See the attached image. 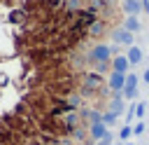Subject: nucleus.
<instances>
[{"instance_id": "nucleus-10", "label": "nucleus", "mask_w": 149, "mask_h": 145, "mask_svg": "<svg viewBox=\"0 0 149 145\" xmlns=\"http://www.w3.org/2000/svg\"><path fill=\"white\" fill-rule=\"evenodd\" d=\"M121 28H126L128 33H133V35H135V33L142 28V21H140V16H126V19H123V23H121Z\"/></svg>"}, {"instance_id": "nucleus-19", "label": "nucleus", "mask_w": 149, "mask_h": 145, "mask_svg": "<svg viewBox=\"0 0 149 145\" xmlns=\"http://www.w3.org/2000/svg\"><path fill=\"white\" fill-rule=\"evenodd\" d=\"M142 80H144V84H149V68L142 72Z\"/></svg>"}, {"instance_id": "nucleus-1", "label": "nucleus", "mask_w": 149, "mask_h": 145, "mask_svg": "<svg viewBox=\"0 0 149 145\" xmlns=\"http://www.w3.org/2000/svg\"><path fill=\"white\" fill-rule=\"evenodd\" d=\"M86 61H88L91 65L112 63V47H109V44H102V42L93 44V47L88 49V54H86Z\"/></svg>"}, {"instance_id": "nucleus-5", "label": "nucleus", "mask_w": 149, "mask_h": 145, "mask_svg": "<svg viewBox=\"0 0 149 145\" xmlns=\"http://www.w3.org/2000/svg\"><path fill=\"white\" fill-rule=\"evenodd\" d=\"M107 110L114 112V115H123V110H126V98H123V94H112V96L107 98Z\"/></svg>"}, {"instance_id": "nucleus-8", "label": "nucleus", "mask_w": 149, "mask_h": 145, "mask_svg": "<svg viewBox=\"0 0 149 145\" xmlns=\"http://www.w3.org/2000/svg\"><path fill=\"white\" fill-rule=\"evenodd\" d=\"M107 133H109V129H107L102 122H98V124H91V126H88V136H91V140H95V143H98V140H102Z\"/></svg>"}, {"instance_id": "nucleus-2", "label": "nucleus", "mask_w": 149, "mask_h": 145, "mask_svg": "<svg viewBox=\"0 0 149 145\" xmlns=\"http://www.w3.org/2000/svg\"><path fill=\"white\" fill-rule=\"evenodd\" d=\"M109 37H112V42L114 44H123V47H133L135 44V35L133 33H128L126 28H114L112 33H109Z\"/></svg>"}, {"instance_id": "nucleus-15", "label": "nucleus", "mask_w": 149, "mask_h": 145, "mask_svg": "<svg viewBox=\"0 0 149 145\" xmlns=\"http://www.w3.org/2000/svg\"><path fill=\"white\" fill-rule=\"evenodd\" d=\"M102 30H105V23H102V21H95V23L88 28V35H100Z\"/></svg>"}, {"instance_id": "nucleus-3", "label": "nucleus", "mask_w": 149, "mask_h": 145, "mask_svg": "<svg viewBox=\"0 0 149 145\" xmlns=\"http://www.w3.org/2000/svg\"><path fill=\"white\" fill-rule=\"evenodd\" d=\"M137 82H140V75H135V72H128L126 75V87H123V98L126 101H133L135 96H137Z\"/></svg>"}, {"instance_id": "nucleus-20", "label": "nucleus", "mask_w": 149, "mask_h": 145, "mask_svg": "<svg viewBox=\"0 0 149 145\" xmlns=\"http://www.w3.org/2000/svg\"><path fill=\"white\" fill-rule=\"evenodd\" d=\"M19 145H33V143H30V140H23V143H19Z\"/></svg>"}, {"instance_id": "nucleus-24", "label": "nucleus", "mask_w": 149, "mask_h": 145, "mask_svg": "<svg viewBox=\"0 0 149 145\" xmlns=\"http://www.w3.org/2000/svg\"><path fill=\"white\" fill-rule=\"evenodd\" d=\"M63 2H65V0H63Z\"/></svg>"}, {"instance_id": "nucleus-21", "label": "nucleus", "mask_w": 149, "mask_h": 145, "mask_svg": "<svg viewBox=\"0 0 149 145\" xmlns=\"http://www.w3.org/2000/svg\"><path fill=\"white\" fill-rule=\"evenodd\" d=\"M121 145H135V143H130V140H128V143H121Z\"/></svg>"}, {"instance_id": "nucleus-4", "label": "nucleus", "mask_w": 149, "mask_h": 145, "mask_svg": "<svg viewBox=\"0 0 149 145\" xmlns=\"http://www.w3.org/2000/svg\"><path fill=\"white\" fill-rule=\"evenodd\" d=\"M107 87H109V91L112 94H121L123 91V87H126V75L123 72H109V77H107Z\"/></svg>"}, {"instance_id": "nucleus-14", "label": "nucleus", "mask_w": 149, "mask_h": 145, "mask_svg": "<svg viewBox=\"0 0 149 145\" xmlns=\"http://www.w3.org/2000/svg\"><path fill=\"white\" fill-rule=\"evenodd\" d=\"M116 136H119V140H121V143H128V138L133 136V126H130V124H123V126L119 129V133H116Z\"/></svg>"}, {"instance_id": "nucleus-6", "label": "nucleus", "mask_w": 149, "mask_h": 145, "mask_svg": "<svg viewBox=\"0 0 149 145\" xmlns=\"http://www.w3.org/2000/svg\"><path fill=\"white\" fill-rule=\"evenodd\" d=\"M112 70H114V72H123V75H128V72H130V61H128V56H126V54L112 56Z\"/></svg>"}, {"instance_id": "nucleus-9", "label": "nucleus", "mask_w": 149, "mask_h": 145, "mask_svg": "<svg viewBox=\"0 0 149 145\" xmlns=\"http://www.w3.org/2000/svg\"><path fill=\"white\" fill-rule=\"evenodd\" d=\"M126 56H128V61H130V65H140L142 61H144V51L137 47V44H133V47H128V51H126Z\"/></svg>"}, {"instance_id": "nucleus-7", "label": "nucleus", "mask_w": 149, "mask_h": 145, "mask_svg": "<svg viewBox=\"0 0 149 145\" xmlns=\"http://www.w3.org/2000/svg\"><path fill=\"white\" fill-rule=\"evenodd\" d=\"M121 9H123L126 16H140L142 2H140V0H123V2H121Z\"/></svg>"}, {"instance_id": "nucleus-17", "label": "nucleus", "mask_w": 149, "mask_h": 145, "mask_svg": "<svg viewBox=\"0 0 149 145\" xmlns=\"http://www.w3.org/2000/svg\"><path fill=\"white\" fill-rule=\"evenodd\" d=\"M112 140H114V133H112V131H109V133H107V136H105V138H102V140H98V143H95V145H112Z\"/></svg>"}, {"instance_id": "nucleus-11", "label": "nucleus", "mask_w": 149, "mask_h": 145, "mask_svg": "<svg viewBox=\"0 0 149 145\" xmlns=\"http://www.w3.org/2000/svg\"><path fill=\"white\" fill-rule=\"evenodd\" d=\"M7 21H9V23H14V26H19V23L28 21V12H26V9H12V12H9V16H7Z\"/></svg>"}, {"instance_id": "nucleus-13", "label": "nucleus", "mask_w": 149, "mask_h": 145, "mask_svg": "<svg viewBox=\"0 0 149 145\" xmlns=\"http://www.w3.org/2000/svg\"><path fill=\"white\" fill-rule=\"evenodd\" d=\"M116 122H119V115H114V112H109V110H105V112H102V124H105L107 129H109V126H114Z\"/></svg>"}, {"instance_id": "nucleus-16", "label": "nucleus", "mask_w": 149, "mask_h": 145, "mask_svg": "<svg viewBox=\"0 0 149 145\" xmlns=\"http://www.w3.org/2000/svg\"><path fill=\"white\" fill-rule=\"evenodd\" d=\"M144 131H147V124L144 122H135L133 124V136H142Z\"/></svg>"}, {"instance_id": "nucleus-12", "label": "nucleus", "mask_w": 149, "mask_h": 145, "mask_svg": "<svg viewBox=\"0 0 149 145\" xmlns=\"http://www.w3.org/2000/svg\"><path fill=\"white\" fill-rule=\"evenodd\" d=\"M147 110H149L147 101H137V103H135V117H137V122H142V119L147 117Z\"/></svg>"}, {"instance_id": "nucleus-18", "label": "nucleus", "mask_w": 149, "mask_h": 145, "mask_svg": "<svg viewBox=\"0 0 149 145\" xmlns=\"http://www.w3.org/2000/svg\"><path fill=\"white\" fill-rule=\"evenodd\" d=\"M133 117H135V103H133V105H130V108L126 110V122H130Z\"/></svg>"}, {"instance_id": "nucleus-22", "label": "nucleus", "mask_w": 149, "mask_h": 145, "mask_svg": "<svg viewBox=\"0 0 149 145\" xmlns=\"http://www.w3.org/2000/svg\"><path fill=\"white\" fill-rule=\"evenodd\" d=\"M147 14H149V9H147Z\"/></svg>"}, {"instance_id": "nucleus-23", "label": "nucleus", "mask_w": 149, "mask_h": 145, "mask_svg": "<svg viewBox=\"0 0 149 145\" xmlns=\"http://www.w3.org/2000/svg\"><path fill=\"white\" fill-rule=\"evenodd\" d=\"M147 126H149V124H147Z\"/></svg>"}]
</instances>
